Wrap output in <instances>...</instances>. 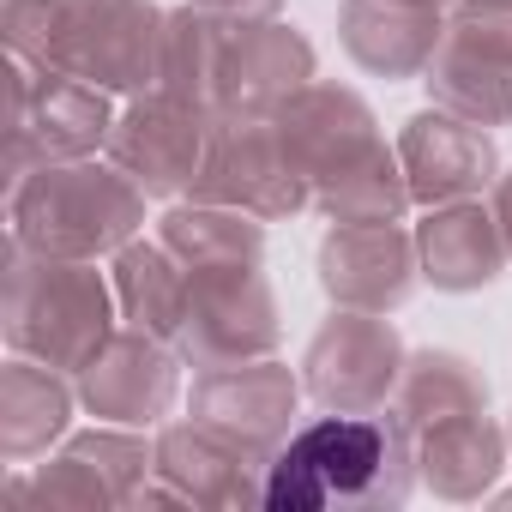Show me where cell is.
Instances as JSON below:
<instances>
[{
    "instance_id": "obj_1",
    "label": "cell",
    "mask_w": 512,
    "mask_h": 512,
    "mask_svg": "<svg viewBox=\"0 0 512 512\" xmlns=\"http://www.w3.org/2000/svg\"><path fill=\"white\" fill-rule=\"evenodd\" d=\"M416 428L386 410H326L266 458L272 512L404 506L416 488Z\"/></svg>"
},
{
    "instance_id": "obj_2",
    "label": "cell",
    "mask_w": 512,
    "mask_h": 512,
    "mask_svg": "<svg viewBox=\"0 0 512 512\" xmlns=\"http://www.w3.org/2000/svg\"><path fill=\"white\" fill-rule=\"evenodd\" d=\"M7 55L91 79L115 97L157 91L163 7L157 0H7L0 7Z\"/></svg>"
},
{
    "instance_id": "obj_3",
    "label": "cell",
    "mask_w": 512,
    "mask_h": 512,
    "mask_svg": "<svg viewBox=\"0 0 512 512\" xmlns=\"http://www.w3.org/2000/svg\"><path fill=\"white\" fill-rule=\"evenodd\" d=\"M145 187L115 157L43 163L7 187V235L55 260H115L145 235Z\"/></svg>"
},
{
    "instance_id": "obj_4",
    "label": "cell",
    "mask_w": 512,
    "mask_h": 512,
    "mask_svg": "<svg viewBox=\"0 0 512 512\" xmlns=\"http://www.w3.org/2000/svg\"><path fill=\"white\" fill-rule=\"evenodd\" d=\"M115 320H121V302H115V284L97 272V260H55V253H31L7 235L0 332H7L13 356L79 374L115 338Z\"/></svg>"
},
{
    "instance_id": "obj_5",
    "label": "cell",
    "mask_w": 512,
    "mask_h": 512,
    "mask_svg": "<svg viewBox=\"0 0 512 512\" xmlns=\"http://www.w3.org/2000/svg\"><path fill=\"white\" fill-rule=\"evenodd\" d=\"M121 109L115 91L73 79V73H43L19 55H7V187L25 181L43 163H73L109 151Z\"/></svg>"
},
{
    "instance_id": "obj_6",
    "label": "cell",
    "mask_w": 512,
    "mask_h": 512,
    "mask_svg": "<svg viewBox=\"0 0 512 512\" xmlns=\"http://www.w3.org/2000/svg\"><path fill=\"white\" fill-rule=\"evenodd\" d=\"M187 199H211V205L253 211L260 223H284V217L314 205V181L302 175V163H296L278 121H266V115H217L211 139H205V163H199Z\"/></svg>"
},
{
    "instance_id": "obj_7",
    "label": "cell",
    "mask_w": 512,
    "mask_h": 512,
    "mask_svg": "<svg viewBox=\"0 0 512 512\" xmlns=\"http://www.w3.org/2000/svg\"><path fill=\"white\" fill-rule=\"evenodd\" d=\"M284 338L278 296L266 284V266H235V272H193L187 314H181V362L187 368H229L272 356Z\"/></svg>"
},
{
    "instance_id": "obj_8",
    "label": "cell",
    "mask_w": 512,
    "mask_h": 512,
    "mask_svg": "<svg viewBox=\"0 0 512 512\" xmlns=\"http://www.w3.org/2000/svg\"><path fill=\"white\" fill-rule=\"evenodd\" d=\"M157 470V440L121 422H97L85 434H67L49 464H37L31 482H13L7 500H37L61 512H103V506H133L139 482Z\"/></svg>"
},
{
    "instance_id": "obj_9",
    "label": "cell",
    "mask_w": 512,
    "mask_h": 512,
    "mask_svg": "<svg viewBox=\"0 0 512 512\" xmlns=\"http://www.w3.org/2000/svg\"><path fill=\"white\" fill-rule=\"evenodd\" d=\"M404 338L386 314L332 308L302 350V386L320 410H386L404 374Z\"/></svg>"
},
{
    "instance_id": "obj_10",
    "label": "cell",
    "mask_w": 512,
    "mask_h": 512,
    "mask_svg": "<svg viewBox=\"0 0 512 512\" xmlns=\"http://www.w3.org/2000/svg\"><path fill=\"white\" fill-rule=\"evenodd\" d=\"M181 350L139 332V326H115V338L73 374L79 386V410H91L97 422H121V428H163V416L181 398Z\"/></svg>"
},
{
    "instance_id": "obj_11",
    "label": "cell",
    "mask_w": 512,
    "mask_h": 512,
    "mask_svg": "<svg viewBox=\"0 0 512 512\" xmlns=\"http://www.w3.org/2000/svg\"><path fill=\"white\" fill-rule=\"evenodd\" d=\"M314 266H320L326 302L356 314H398L422 284L416 229L404 223H332L320 235Z\"/></svg>"
},
{
    "instance_id": "obj_12",
    "label": "cell",
    "mask_w": 512,
    "mask_h": 512,
    "mask_svg": "<svg viewBox=\"0 0 512 512\" xmlns=\"http://www.w3.org/2000/svg\"><path fill=\"white\" fill-rule=\"evenodd\" d=\"M302 392H308L302 374H290L278 356H253V362H229V368H199L193 392H187V416L223 428L247 452L272 458L296 434Z\"/></svg>"
},
{
    "instance_id": "obj_13",
    "label": "cell",
    "mask_w": 512,
    "mask_h": 512,
    "mask_svg": "<svg viewBox=\"0 0 512 512\" xmlns=\"http://www.w3.org/2000/svg\"><path fill=\"white\" fill-rule=\"evenodd\" d=\"M211 121L217 115H205V109H193L181 97H163V91L127 97V109H121V121L109 133V157L151 199H187L193 193V175L205 163Z\"/></svg>"
},
{
    "instance_id": "obj_14",
    "label": "cell",
    "mask_w": 512,
    "mask_h": 512,
    "mask_svg": "<svg viewBox=\"0 0 512 512\" xmlns=\"http://www.w3.org/2000/svg\"><path fill=\"white\" fill-rule=\"evenodd\" d=\"M398 163H404L410 199L422 211L452 205V199H482L500 181V145H494V133L476 127V121H458V115H446L434 103L404 121Z\"/></svg>"
},
{
    "instance_id": "obj_15",
    "label": "cell",
    "mask_w": 512,
    "mask_h": 512,
    "mask_svg": "<svg viewBox=\"0 0 512 512\" xmlns=\"http://www.w3.org/2000/svg\"><path fill=\"white\" fill-rule=\"evenodd\" d=\"M157 476L181 494V506H211V512L266 506V458L199 416L157 428Z\"/></svg>"
},
{
    "instance_id": "obj_16",
    "label": "cell",
    "mask_w": 512,
    "mask_h": 512,
    "mask_svg": "<svg viewBox=\"0 0 512 512\" xmlns=\"http://www.w3.org/2000/svg\"><path fill=\"white\" fill-rule=\"evenodd\" d=\"M314 79H320L314 43H308L296 25H284V19L235 25V31H229L223 109H217V115H266V121H278Z\"/></svg>"
},
{
    "instance_id": "obj_17",
    "label": "cell",
    "mask_w": 512,
    "mask_h": 512,
    "mask_svg": "<svg viewBox=\"0 0 512 512\" xmlns=\"http://www.w3.org/2000/svg\"><path fill=\"white\" fill-rule=\"evenodd\" d=\"M440 37H446V7H422V0H344L338 7L344 55L386 85L422 79Z\"/></svg>"
},
{
    "instance_id": "obj_18",
    "label": "cell",
    "mask_w": 512,
    "mask_h": 512,
    "mask_svg": "<svg viewBox=\"0 0 512 512\" xmlns=\"http://www.w3.org/2000/svg\"><path fill=\"white\" fill-rule=\"evenodd\" d=\"M416 260H422V284H434L446 296H470V290H488L512 266V253H506V235L494 223V205L452 199V205L422 211Z\"/></svg>"
},
{
    "instance_id": "obj_19",
    "label": "cell",
    "mask_w": 512,
    "mask_h": 512,
    "mask_svg": "<svg viewBox=\"0 0 512 512\" xmlns=\"http://www.w3.org/2000/svg\"><path fill=\"white\" fill-rule=\"evenodd\" d=\"M278 127H284V139H290V151H296L308 181H326V175H338L344 163H356L362 151L380 145V121H374L368 97L338 85V79H314L278 115Z\"/></svg>"
},
{
    "instance_id": "obj_20",
    "label": "cell",
    "mask_w": 512,
    "mask_h": 512,
    "mask_svg": "<svg viewBox=\"0 0 512 512\" xmlns=\"http://www.w3.org/2000/svg\"><path fill=\"white\" fill-rule=\"evenodd\" d=\"M73 410H79V386L61 368L13 356L0 368V458L7 464L43 458L73 434Z\"/></svg>"
},
{
    "instance_id": "obj_21",
    "label": "cell",
    "mask_w": 512,
    "mask_h": 512,
    "mask_svg": "<svg viewBox=\"0 0 512 512\" xmlns=\"http://www.w3.org/2000/svg\"><path fill=\"white\" fill-rule=\"evenodd\" d=\"M506 458H512V440H506V428L488 410L416 434V476L440 500H482V494H494Z\"/></svg>"
},
{
    "instance_id": "obj_22",
    "label": "cell",
    "mask_w": 512,
    "mask_h": 512,
    "mask_svg": "<svg viewBox=\"0 0 512 512\" xmlns=\"http://www.w3.org/2000/svg\"><path fill=\"white\" fill-rule=\"evenodd\" d=\"M157 241L175 253L187 272H235V266H266V223L235 205L211 199H175L157 217Z\"/></svg>"
},
{
    "instance_id": "obj_23",
    "label": "cell",
    "mask_w": 512,
    "mask_h": 512,
    "mask_svg": "<svg viewBox=\"0 0 512 512\" xmlns=\"http://www.w3.org/2000/svg\"><path fill=\"white\" fill-rule=\"evenodd\" d=\"M229 31L217 13L193 7V0H181V7L163 13V55H157V91L163 97H181L205 115L223 109V61H229Z\"/></svg>"
},
{
    "instance_id": "obj_24",
    "label": "cell",
    "mask_w": 512,
    "mask_h": 512,
    "mask_svg": "<svg viewBox=\"0 0 512 512\" xmlns=\"http://www.w3.org/2000/svg\"><path fill=\"white\" fill-rule=\"evenodd\" d=\"M109 284H115V302H121V320H127V326H139V332H151V338H163V344L181 338V314H187L193 272L175 260L157 235H151V241L133 235V241L115 253Z\"/></svg>"
},
{
    "instance_id": "obj_25",
    "label": "cell",
    "mask_w": 512,
    "mask_h": 512,
    "mask_svg": "<svg viewBox=\"0 0 512 512\" xmlns=\"http://www.w3.org/2000/svg\"><path fill=\"white\" fill-rule=\"evenodd\" d=\"M392 410L428 434L440 422H458V416H482L488 410V380L470 356L458 350H410L404 356V374H398V392H392Z\"/></svg>"
},
{
    "instance_id": "obj_26",
    "label": "cell",
    "mask_w": 512,
    "mask_h": 512,
    "mask_svg": "<svg viewBox=\"0 0 512 512\" xmlns=\"http://www.w3.org/2000/svg\"><path fill=\"white\" fill-rule=\"evenodd\" d=\"M422 85H428V103L458 115V121H476L488 133L512 127V61H494V55H482L470 43L440 37Z\"/></svg>"
},
{
    "instance_id": "obj_27",
    "label": "cell",
    "mask_w": 512,
    "mask_h": 512,
    "mask_svg": "<svg viewBox=\"0 0 512 512\" xmlns=\"http://www.w3.org/2000/svg\"><path fill=\"white\" fill-rule=\"evenodd\" d=\"M410 181H404V163H398V145H374L362 151L356 163H344L338 175L314 181V211L326 223H404L410 211Z\"/></svg>"
},
{
    "instance_id": "obj_28",
    "label": "cell",
    "mask_w": 512,
    "mask_h": 512,
    "mask_svg": "<svg viewBox=\"0 0 512 512\" xmlns=\"http://www.w3.org/2000/svg\"><path fill=\"white\" fill-rule=\"evenodd\" d=\"M446 37L470 43L494 61H512V0H452L446 7Z\"/></svg>"
},
{
    "instance_id": "obj_29",
    "label": "cell",
    "mask_w": 512,
    "mask_h": 512,
    "mask_svg": "<svg viewBox=\"0 0 512 512\" xmlns=\"http://www.w3.org/2000/svg\"><path fill=\"white\" fill-rule=\"evenodd\" d=\"M193 7L217 13L223 25H260V19H278L284 0H193Z\"/></svg>"
},
{
    "instance_id": "obj_30",
    "label": "cell",
    "mask_w": 512,
    "mask_h": 512,
    "mask_svg": "<svg viewBox=\"0 0 512 512\" xmlns=\"http://www.w3.org/2000/svg\"><path fill=\"white\" fill-rule=\"evenodd\" d=\"M488 205H494V223H500V235H506V253H512V169H500V181H494Z\"/></svg>"
},
{
    "instance_id": "obj_31",
    "label": "cell",
    "mask_w": 512,
    "mask_h": 512,
    "mask_svg": "<svg viewBox=\"0 0 512 512\" xmlns=\"http://www.w3.org/2000/svg\"><path fill=\"white\" fill-rule=\"evenodd\" d=\"M494 506H512V488H500V494H494Z\"/></svg>"
},
{
    "instance_id": "obj_32",
    "label": "cell",
    "mask_w": 512,
    "mask_h": 512,
    "mask_svg": "<svg viewBox=\"0 0 512 512\" xmlns=\"http://www.w3.org/2000/svg\"><path fill=\"white\" fill-rule=\"evenodd\" d=\"M422 7H452V0H422Z\"/></svg>"
},
{
    "instance_id": "obj_33",
    "label": "cell",
    "mask_w": 512,
    "mask_h": 512,
    "mask_svg": "<svg viewBox=\"0 0 512 512\" xmlns=\"http://www.w3.org/2000/svg\"><path fill=\"white\" fill-rule=\"evenodd\" d=\"M506 440H512V422H506Z\"/></svg>"
}]
</instances>
